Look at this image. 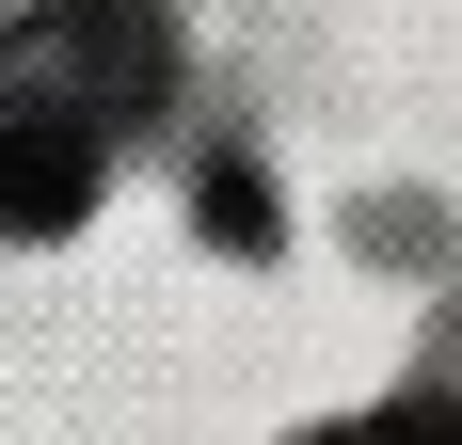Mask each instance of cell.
<instances>
[{"label": "cell", "instance_id": "1", "mask_svg": "<svg viewBox=\"0 0 462 445\" xmlns=\"http://www.w3.org/2000/svg\"><path fill=\"white\" fill-rule=\"evenodd\" d=\"M160 95H176V16L160 0H32V16H0V128L128 143Z\"/></svg>", "mask_w": 462, "mask_h": 445}, {"label": "cell", "instance_id": "2", "mask_svg": "<svg viewBox=\"0 0 462 445\" xmlns=\"http://www.w3.org/2000/svg\"><path fill=\"white\" fill-rule=\"evenodd\" d=\"M96 176H112V143L0 128V239H64V222H96Z\"/></svg>", "mask_w": 462, "mask_h": 445}, {"label": "cell", "instance_id": "3", "mask_svg": "<svg viewBox=\"0 0 462 445\" xmlns=\"http://www.w3.org/2000/svg\"><path fill=\"white\" fill-rule=\"evenodd\" d=\"M351 445H462V398H399V413H367Z\"/></svg>", "mask_w": 462, "mask_h": 445}]
</instances>
